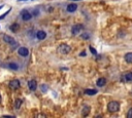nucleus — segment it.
Returning <instances> with one entry per match:
<instances>
[{
	"label": "nucleus",
	"instance_id": "f257e3e1",
	"mask_svg": "<svg viewBox=\"0 0 132 118\" xmlns=\"http://www.w3.org/2000/svg\"><path fill=\"white\" fill-rule=\"evenodd\" d=\"M3 40H4L7 44H9V45H10V47H11L12 49H15V48L18 47V45H19V44H18V42H16V41L11 37V36L4 35V36H3Z\"/></svg>",
	"mask_w": 132,
	"mask_h": 118
},
{
	"label": "nucleus",
	"instance_id": "f03ea898",
	"mask_svg": "<svg viewBox=\"0 0 132 118\" xmlns=\"http://www.w3.org/2000/svg\"><path fill=\"white\" fill-rule=\"evenodd\" d=\"M107 110L111 113H114V112H118L120 110V104L116 101H112V102H109L108 105H107Z\"/></svg>",
	"mask_w": 132,
	"mask_h": 118
},
{
	"label": "nucleus",
	"instance_id": "7ed1b4c3",
	"mask_svg": "<svg viewBox=\"0 0 132 118\" xmlns=\"http://www.w3.org/2000/svg\"><path fill=\"white\" fill-rule=\"evenodd\" d=\"M57 50H58V52H60L62 54H66V53H69L70 52L71 48H70V46L68 44H60L58 46Z\"/></svg>",
	"mask_w": 132,
	"mask_h": 118
},
{
	"label": "nucleus",
	"instance_id": "20e7f679",
	"mask_svg": "<svg viewBox=\"0 0 132 118\" xmlns=\"http://www.w3.org/2000/svg\"><path fill=\"white\" fill-rule=\"evenodd\" d=\"M82 28H84V27H82V25H80V24L73 25L72 28H71V34H72V35H77V34L81 31Z\"/></svg>",
	"mask_w": 132,
	"mask_h": 118
},
{
	"label": "nucleus",
	"instance_id": "39448f33",
	"mask_svg": "<svg viewBox=\"0 0 132 118\" xmlns=\"http://www.w3.org/2000/svg\"><path fill=\"white\" fill-rule=\"evenodd\" d=\"M9 87L11 88V89H19L20 88V86H21V83H20V80H18V79H13V80H10L9 81Z\"/></svg>",
	"mask_w": 132,
	"mask_h": 118
},
{
	"label": "nucleus",
	"instance_id": "423d86ee",
	"mask_svg": "<svg viewBox=\"0 0 132 118\" xmlns=\"http://www.w3.org/2000/svg\"><path fill=\"white\" fill-rule=\"evenodd\" d=\"M18 53H19L20 56H23V57L28 56V54H29V49H28L27 47H25V46L20 47V48L18 49Z\"/></svg>",
	"mask_w": 132,
	"mask_h": 118
},
{
	"label": "nucleus",
	"instance_id": "0eeeda50",
	"mask_svg": "<svg viewBox=\"0 0 132 118\" xmlns=\"http://www.w3.org/2000/svg\"><path fill=\"white\" fill-rule=\"evenodd\" d=\"M21 15H22V19L23 21H30L31 17H32V14L29 11H27V10H23Z\"/></svg>",
	"mask_w": 132,
	"mask_h": 118
},
{
	"label": "nucleus",
	"instance_id": "6e6552de",
	"mask_svg": "<svg viewBox=\"0 0 132 118\" xmlns=\"http://www.w3.org/2000/svg\"><path fill=\"white\" fill-rule=\"evenodd\" d=\"M28 87H29V89L31 90V91H34L36 88H37V82H36V80H30L29 82H28Z\"/></svg>",
	"mask_w": 132,
	"mask_h": 118
},
{
	"label": "nucleus",
	"instance_id": "1a4fd4ad",
	"mask_svg": "<svg viewBox=\"0 0 132 118\" xmlns=\"http://www.w3.org/2000/svg\"><path fill=\"white\" fill-rule=\"evenodd\" d=\"M36 38L38 39V40H44L45 38H46V33L44 32V31H37V33H36Z\"/></svg>",
	"mask_w": 132,
	"mask_h": 118
},
{
	"label": "nucleus",
	"instance_id": "9d476101",
	"mask_svg": "<svg viewBox=\"0 0 132 118\" xmlns=\"http://www.w3.org/2000/svg\"><path fill=\"white\" fill-rule=\"evenodd\" d=\"M77 9V4L76 3H70L67 5V11L68 12H74Z\"/></svg>",
	"mask_w": 132,
	"mask_h": 118
},
{
	"label": "nucleus",
	"instance_id": "9b49d317",
	"mask_svg": "<svg viewBox=\"0 0 132 118\" xmlns=\"http://www.w3.org/2000/svg\"><path fill=\"white\" fill-rule=\"evenodd\" d=\"M105 83H106V79H105V78H103V77L99 78V79L97 80V82H96L97 86H99V87H102L103 85H105Z\"/></svg>",
	"mask_w": 132,
	"mask_h": 118
},
{
	"label": "nucleus",
	"instance_id": "f8f14e48",
	"mask_svg": "<svg viewBox=\"0 0 132 118\" xmlns=\"http://www.w3.org/2000/svg\"><path fill=\"white\" fill-rule=\"evenodd\" d=\"M124 58H125V61H126L127 63L131 64V63H132V52H127V53L124 55Z\"/></svg>",
	"mask_w": 132,
	"mask_h": 118
},
{
	"label": "nucleus",
	"instance_id": "ddd939ff",
	"mask_svg": "<svg viewBox=\"0 0 132 118\" xmlns=\"http://www.w3.org/2000/svg\"><path fill=\"white\" fill-rule=\"evenodd\" d=\"M7 67H8L9 69H11V70H14V71L19 70V65H18L16 63H8V64H7Z\"/></svg>",
	"mask_w": 132,
	"mask_h": 118
},
{
	"label": "nucleus",
	"instance_id": "4468645a",
	"mask_svg": "<svg viewBox=\"0 0 132 118\" xmlns=\"http://www.w3.org/2000/svg\"><path fill=\"white\" fill-rule=\"evenodd\" d=\"M124 79H125L126 81H128V82L132 81V72H128V73H126V74L124 75Z\"/></svg>",
	"mask_w": 132,
	"mask_h": 118
},
{
	"label": "nucleus",
	"instance_id": "2eb2a0df",
	"mask_svg": "<svg viewBox=\"0 0 132 118\" xmlns=\"http://www.w3.org/2000/svg\"><path fill=\"white\" fill-rule=\"evenodd\" d=\"M85 93L88 94V95H94L97 93V90L96 89H86L85 90Z\"/></svg>",
	"mask_w": 132,
	"mask_h": 118
},
{
	"label": "nucleus",
	"instance_id": "dca6fc26",
	"mask_svg": "<svg viewBox=\"0 0 132 118\" xmlns=\"http://www.w3.org/2000/svg\"><path fill=\"white\" fill-rule=\"evenodd\" d=\"M89 111H90V107L85 106V107H84V110H82V112H81L82 116H87V115L89 114Z\"/></svg>",
	"mask_w": 132,
	"mask_h": 118
},
{
	"label": "nucleus",
	"instance_id": "f3484780",
	"mask_svg": "<svg viewBox=\"0 0 132 118\" xmlns=\"http://www.w3.org/2000/svg\"><path fill=\"white\" fill-rule=\"evenodd\" d=\"M21 105H22V100H20V99L15 100V102H14V108L15 109H19L21 107Z\"/></svg>",
	"mask_w": 132,
	"mask_h": 118
},
{
	"label": "nucleus",
	"instance_id": "a211bd4d",
	"mask_svg": "<svg viewBox=\"0 0 132 118\" xmlns=\"http://www.w3.org/2000/svg\"><path fill=\"white\" fill-rule=\"evenodd\" d=\"M18 28H19V25H18V24H12V25L10 26V31L16 32V31H18Z\"/></svg>",
	"mask_w": 132,
	"mask_h": 118
},
{
	"label": "nucleus",
	"instance_id": "6ab92c4d",
	"mask_svg": "<svg viewBox=\"0 0 132 118\" xmlns=\"http://www.w3.org/2000/svg\"><path fill=\"white\" fill-rule=\"evenodd\" d=\"M80 37H81L82 39H85V40H88V39H90V35H89L88 33H82V34L80 35Z\"/></svg>",
	"mask_w": 132,
	"mask_h": 118
},
{
	"label": "nucleus",
	"instance_id": "aec40b11",
	"mask_svg": "<svg viewBox=\"0 0 132 118\" xmlns=\"http://www.w3.org/2000/svg\"><path fill=\"white\" fill-rule=\"evenodd\" d=\"M10 10H11V8H9V9H8L7 11H5V12H4L3 14H1V15H0V19H2V18H4V17H5V16H6V15H7L8 13H9V11H10Z\"/></svg>",
	"mask_w": 132,
	"mask_h": 118
},
{
	"label": "nucleus",
	"instance_id": "412c9836",
	"mask_svg": "<svg viewBox=\"0 0 132 118\" xmlns=\"http://www.w3.org/2000/svg\"><path fill=\"white\" fill-rule=\"evenodd\" d=\"M40 89H41V91L45 92V91L47 90V85H45V84H42V85H41V87H40Z\"/></svg>",
	"mask_w": 132,
	"mask_h": 118
},
{
	"label": "nucleus",
	"instance_id": "4be33fe9",
	"mask_svg": "<svg viewBox=\"0 0 132 118\" xmlns=\"http://www.w3.org/2000/svg\"><path fill=\"white\" fill-rule=\"evenodd\" d=\"M127 117L128 118H132V108L129 110V112L127 113Z\"/></svg>",
	"mask_w": 132,
	"mask_h": 118
},
{
	"label": "nucleus",
	"instance_id": "5701e85b",
	"mask_svg": "<svg viewBox=\"0 0 132 118\" xmlns=\"http://www.w3.org/2000/svg\"><path fill=\"white\" fill-rule=\"evenodd\" d=\"M90 50H91V52H92L93 54H97V51H96V49H95V48H93L92 46H90Z\"/></svg>",
	"mask_w": 132,
	"mask_h": 118
},
{
	"label": "nucleus",
	"instance_id": "b1692460",
	"mask_svg": "<svg viewBox=\"0 0 132 118\" xmlns=\"http://www.w3.org/2000/svg\"><path fill=\"white\" fill-rule=\"evenodd\" d=\"M79 55H80V56H85V55H86V51H81Z\"/></svg>",
	"mask_w": 132,
	"mask_h": 118
},
{
	"label": "nucleus",
	"instance_id": "393cba45",
	"mask_svg": "<svg viewBox=\"0 0 132 118\" xmlns=\"http://www.w3.org/2000/svg\"><path fill=\"white\" fill-rule=\"evenodd\" d=\"M37 117H45V115H43V114H39V115H37Z\"/></svg>",
	"mask_w": 132,
	"mask_h": 118
},
{
	"label": "nucleus",
	"instance_id": "a878e982",
	"mask_svg": "<svg viewBox=\"0 0 132 118\" xmlns=\"http://www.w3.org/2000/svg\"><path fill=\"white\" fill-rule=\"evenodd\" d=\"M2 8H3V5H0V10H1Z\"/></svg>",
	"mask_w": 132,
	"mask_h": 118
},
{
	"label": "nucleus",
	"instance_id": "bb28decb",
	"mask_svg": "<svg viewBox=\"0 0 132 118\" xmlns=\"http://www.w3.org/2000/svg\"><path fill=\"white\" fill-rule=\"evenodd\" d=\"M19 1H26V0H19Z\"/></svg>",
	"mask_w": 132,
	"mask_h": 118
},
{
	"label": "nucleus",
	"instance_id": "cd10ccee",
	"mask_svg": "<svg viewBox=\"0 0 132 118\" xmlns=\"http://www.w3.org/2000/svg\"><path fill=\"white\" fill-rule=\"evenodd\" d=\"M0 102H1V95H0Z\"/></svg>",
	"mask_w": 132,
	"mask_h": 118
},
{
	"label": "nucleus",
	"instance_id": "c85d7f7f",
	"mask_svg": "<svg viewBox=\"0 0 132 118\" xmlns=\"http://www.w3.org/2000/svg\"><path fill=\"white\" fill-rule=\"evenodd\" d=\"M74 1H79V0H74Z\"/></svg>",
	"mask_w": 132,
	"mask_h": 118
}]
</instances>
